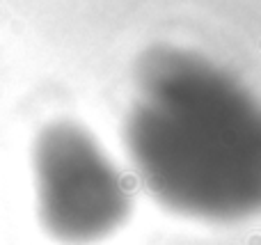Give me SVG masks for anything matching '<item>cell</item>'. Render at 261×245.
Listing matches in <instances>:
<instances>
[{
	"instance_id": "1",
	"label": "cell",
	"mask_w": 261,
	"mask_h": 245,
	"mask_svg": "<svg viewBox=\"0 0 261 245\" xmlns=\"http://www.w3.org/2000/svg\"><path fill=\"white\" fill-rule=\"evenodd\" d=\"M124 145L147 193L186 218L239 223L261 204V115L211 60L153 46L135 64Z\"/></svg>"
},
{
	"instance_id": "2",
	"label": "cell",
	"mask_w": 261,
	"mask_h": 245,
	"mask_svg": "<svg viewBox=\"0 0 261 245\" xmlns=\"http://www.w3.org/2000/svg\"><path fill=\"white\" fill-rule=\"evenodd\" d=\"M32 168L39 218L53 238L85 245L126 223L133 206L126 179L83 126L48 124L35 140Z\"/></svg>"
}]
</instances>
